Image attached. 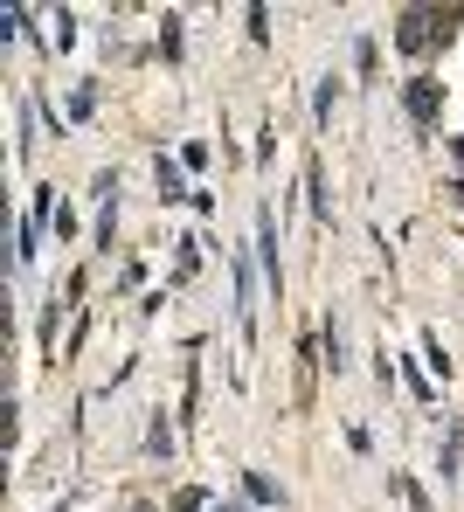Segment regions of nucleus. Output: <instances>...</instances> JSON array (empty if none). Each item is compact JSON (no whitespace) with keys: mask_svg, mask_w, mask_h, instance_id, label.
Masks as SVG:
<instances>
[{"mask_svg":"<svg viewBox=\"0 0 464 512\" xmlns=\"http://www.w3.org/2000/svg\"><path fill=\"white\" fill-rule=\"evenodd\" d=\"M215 512H243V506H215Z\"/></svg>","mask_w":464,"mask_h":512,"instance_id":"nucleus-3","label":"nucleus"},{"mask_svg":"<svg viewBox=\"0 0 464 512\" xmlns=\"http://www.w3.org/2000/svg\"><path fill=\"white\" fill-rule=\"evenodd\" d=\"M409 111H416V125H437V111H444V90L430 84V77H409Z\"/></svg>","mask_w":464,"mask_h":512,"instance_id":"nucleus-1","label":"nucleus"},{"mask_svg":"<svg viewBox=\"0 0 464 512\" xmlns=\"http://www.w3.org/2000/svg\"><path fill=\"white\" fill-rule=\"evenodd\" d=\"M402 499H409V512H430V499H423V492H416L409 478H402Z\"/></svg>","mask_w":464,"mask_h":512,"instance_id":"nucleus-2","label":"nucleus"}]
</instances>
